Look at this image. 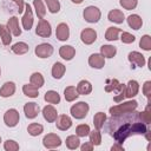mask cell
I'll return each mask as SVG.
<instances>
[{
	"instance_id": "cell-1",
	"label": "cell",
	"mask_w": 151,
	"mask_h": 151,
	"mask_svg": "<svg viewBox=\"0 0 151 151\" xmlns=\"http://www.w3.org/2000/svg\"><path fill=\"white\" fill-rule=\"evenodd\" d=\"M109 133L114 138L116 143L123 144L126 138L134 134H144L147 131L146 124L139 118V112H129L112 116L106 126Z\"/></svg>"
},
{
	"instance_id": "cell-2",
	"label": "cell",
	"mask_w": 151,
	"mask_h": 151,
	"mask_svg": "<svg viewBox=\"0 0 151 151\" xmlns=\"http://www.w3.org/2000/svg\"><path fill=\"white\" fill-rule=\"evenodd\" d=\"M106 83H107V85L105 86V91L106 92L114 91L117 93V96L113 97V100L116 103H120L125 98V85L120 84L117 79H109Z\"/></svg>"
},
{
	"instance_id": "cell-3",
	"label": "cell",
	"mask_w": 151,
	"mask_h": 151,
	"mask_svg": "<svg viewBox=\"0 0 151 151\" xmlns=\"http://www.w3.org/2000/svg\"><path fill=\"white\" fill-rule=\"evenodd\" d=\"M137 106H138L137 100H129V101H125V103H122V104H118L116 106L110 107L109 111H110L111 116H117V114L132 112V111H134L137 109Z\"/></svg>"
},
{
	"instance_id": "cell-4",
	"label": "cell",
	"mask_w": 151,
	"mask_h": 151,
	"mask_svg": "<svg viewBox=\"0 0 151 151\" xmlns=\"http://www.w3.org/2000/svg\"><path fill=\"white\" fill-rule=\"evenodd\" d=\"M90 111V106L85 101H78L77 104L72 105L70 109V113L76 119H84Z\"/></svg>"
},
{
	"instance_id": "cell-5",
	"label": "cell",
	"mask_w": 151,
	"mask_h": 151,
	"mask_svg": "<svg viewBox=\"0 0 151 151\" xmlns=\"http://www.w3.org/2000/svg\"><path fill=\"white\" fill-rule=\"evenodd\" d=\"M83 17H84L85 21L91 22V24H94V22H98L99 21L100 17H101V12L96 6H87L84 9V12H83Z\"/></svg>"
},
{
	"instance_id": "cell-6",
	"label": "cell",
	"mask_w": 151,
	"mask_h": 151,
	"mask_svg": "<svg viewBox=\"0 0 151 151\" xmlns=\"http://www.w3.org/2000/svg\"><path fill=\"white\" fill-rule=\"evenodd\" d=\"M19 119H20V114L15 109H9L4 114V123L8 127L17 126V124L19 123Z\"/></svg>"
},
{
	"instance_id": "cell-7",
	"label": "cell",
	"mask_w": 151,
	"mask_h": 151,
	"mask_svg": "<svg viewBox=\"0 0 151 151\" xmlns=\"http://www.w3.org/2000/svg\"><path fill=\"white\" fill-rule=\"evenodd\" d=\"M35 33H37V35H39L41 38L51 37V33H52L51 24L45 19H39V22H38L37 28H35Z\"/></svg>"
},
{
	"instance_id": "cell-8",
	"label": "cell",
	"mask_w": 151,
	"mask_h": 151,
	"mask_svg": "<svg viewBox=\"0 0 151 151\" xmlns=\"http://www.w3.org/2000/svg\"><path fill=\"white\" fill-rule=\"evenodd\" d=\"M42 145L46 149H55L61 145V139L55 133H47L42 138Z\"/></svg>"
},
{
	"instance_id": "cell-9",
	"label": "cell",
	"mask_w": 151,
	"mask_h": 151,
	"mask_svg": "<svg viewBox=\"0 0 151 151\" xmlns=\"http://www.w3.org/2000/svg\"><path fill=\"white\" fill-rule=\"evenodd\" d=\"M35 52V55L38 58H41V59H45V58H48L52 55L53 53V46L51 44H47V42H42L40 45H38L34 50Z\"/></svg>"
},
{
	"instance_id": "cell-10",
	"label": "cell",
	"mask_w": 151,
	"mask_h": 151,
	"mask_svg": "<svg viewBox=\"0 0 151 151\" xmlns=\"http://www.w3.org/2000/svg\"><path fill=\"white\" fill-rule=\"evenodd\" d=\"M25 14L22 15L21 22H22V27L26 31H29L33 26V12L32 8L29 6V4H25Z\"/></svg>"
},
{
	"instance_id": "cell-11",
	"label": "cell",
	"mask_w": 151,
	"mask_h": 151,
	"mask_svg": "<svg viewBox=\"0 0 151 151\" xmlns=\"http://www.w3.org/2000/svg\"><path fill=\"white\" fill-rule=\"evenodd\" d=\"M80 39L85 45H91L97 40V32L93 28H84L80 33Z\"/></svg>"
},
{
	"instance_id": "cell-12",
	"label": "cell",
	"mask_w": 151,
	"mask_h": 151,
	"mask_svg": "<svg viewBox=\"0 0 151 151\" xmlns=\"http://www.w3.org/2000/svg\"><path fill=\"white\" fill-rule=\"evenodd\" d=\"M24 112H25L26 118H28V119H34V118L39 114L40 107H39V105H38L37 103H33V101L26 103V104L24 105Z\"/></svg>"
},
{
	"instance_id": "cell-13",
	"label": "cell",
	"mask_w": 151,
	"mask_h": 151,
	"mask_svg": "<svg viewBox=\"0 0 151 151\" xmlns=\"http://www.w3.org/2000/svg\"><path fill=\"white\" fill-rule=\"evenodd\" d=\"M88 65L93 68L100 70L105 66V58L100 53H93L88 57Z\"/></svg>"
},
{
	"instance_id": "cell-14",
	"label": "cell",
	"mask_w": 151,
	"mask_h": 151,
	"mask_svg": "<svg viewBox=\"0 0 151 151\" xmlns=\"http://www.w3.org/2000/svg\"><path fill=\"white\" fill-rule=\"evenodd\" d=\"M55 37H57V39L60 40V41H66V40L70 38V28H68L67 24L60 22V24L57 26Z\"/></svg>"
},
{
	"instance_id": "cell-15",
	"label": "cell",
	"mask_w": 151,
	"mask_h": 151,
	"mask_svg": "<svg viewBox=\"0 0 151 151\" xmlns=\"http://www.w3.org/2000/svg\"><path fill=\"white\" fill-rule=\"evenodd\" d=\"M139 91V84L137 80H129L125 85V97L126 98H133L138 94Z\"/></svg>"
},
{
	"instance_id": "cell-16",
	"label": "cell",
	"mask_w": 151,
	"mask_h": 151,
	"mask_svg": "<svg viewBox=\"0 0 151 151\" xmlns=\"http://www.w3.org/2000/svg\"><path fill=\"white\" fill-rule=\"evenodd\" d=\"M55 125H57V127L59 130L66 131V130H68L72 126V119L67 114H60L55 119Z\"/></svg>"
},
{
	"instance_id": "cell-17",
	"label": "cell",
	"mask_w": 151,
	"mask_h": 151,
	"mask_svg": "<svg viewBox=\"0 0 151 151\" xmlns=\"http://www.w3.org/2000/svg\"><path fill=\"white\" fill-rule=\"evenodd\" d=\"M42 116H44V119L47 120L48 123H54L58 117V112L53 105H46L42 109Z\"/></svg>"
},
{
	"instance_id": "cell-18",
	"label": "cell",
	"mask_w": 151,
	"mask_h": 151,
	"mask_svg": "<svg viewBox=\"0 0 151 151\" xmlns=\"http://www.w3.org/2000/svg\"><path fill=\"white\" fill-rule=\"evenodd\" d=\"M127 59H129V61L131 64H133V65H136L138 67H143L145 65V58H144V55L142 53L137 52V51L130 52L129 55H127Z\"/></svg>"
},
{
	"instance_id": "cell-19",
	"label": "cell",
	"mask_w": 151,
	"mask_h": 151,
	"mask_svg": "<svg viewBox=\"0 0 151 151\" xmlns=\"http://www.w3.org/2000/svg\"><path fill=\"white\" fill-rule=\"evenodd\" d=\"M59 55L65 60H72L76 55V48L71 45H64L59 48Z\"/></svg>"
},
{
	"instance_id": "cell-20",
	"label": "cell",
	"mask_w": 151,
	"mask_h": 151,
	"mask_svg": "<svg viewBox=\"0 0 151 151\" xmlns=\"http://www.w3.org/2000/svg\"><path fill=\"white\" fill-rule=\"evenodd\" d=\"M14 92H15V84L13 81H6L0 88V97L8 98V97L13 96Z\"/></svg>"
},
{
	"instance_id": "cell-21",
	"label": "cell",
	"mask_w": 151,
	"mask_h": 151,
	"mask_svg": "<svg viewBox=\"0 0 151 151\" xmlns=\"http://www.w3.org/2000/svg\"><path fill=\"white\" fill-rule=\"evenodd\" d=\"M107 19L110 21H112V22H116V24H123L124 20H125V15H124V13L120 9L114 8V9H111L109 12Z\"/></svg>"
},
{
	"instance_id": "cell-22",
	"label": "cell",
	"mask_w": 151,
	"mask_h": 151,
	"mask_svg": "<svg viewBox=\"0 0 151 151\" xmlns=\"http://www.w3.org/2000/svg\"><path fill=\"white\" fill-rule=\"evenodd\" d=\"M7 27L9 28L11 33L14 35V37H19L21 34V28L19 27V20L17 17H12L8 19L7 21Z\"/></svg>"
},
{
	"instance_id": "cell-23",
	"label": "cell",
	"mask_w": 151,
	"mask_h": 151,
	"mask_svg": "<svg viewBox=\"0 0 151 151\" xmlns=\"http://www.w3.org/2000/svg\"><path fill=\"white\" fill-rule=\"evenodd\" d=\"M77 92L79 93V96H86V94H90L92 92V85L88 80H80L77 85Z\"/></svg>"
},
{
	"instance_id": "cell-24",
	"label": "cell",
	"mask_w": 151,
	"mask_h": 151,
	"mask_svg": "<svg viewBox=\"0 0 151 151\" xmlns=\"http://www.w3.org/2000/svg\"><path fill=\"white\" fill-rule=\"evenodd\" d=\"M0 38L4 45H9L12 42V33L9 31V28L7 27V25H2L0 24Z\"/></svg>"
},
{
	"instance_id": "cell-25",
	"label": "cell",
	"mask_w": 151,
	"mask_h": 151,
	"mask_svg": "<svg viewBox=\"0 0 151 151\" xmlns=\"http://www.w3.org/2000/svg\"><path fill=\"white\" fill-rule=\"evenodd\" d=\"M65 72H66V67H65L64 64L58 63V61L53 64V66H52V76H53V78L61 79L63 76L65 74Z\"/></svg>"
},
{
	"instance_id": "cell-26",
	"label": "cell",
	"mask_w": 151,
	"mask_h": 151,
	"mask_svg": "<svg viewBox=\"0 0 151 151\" xmlns=\"http://www.w3.org/2000/svg\"><path fill=\"white\" fill-rule=\"evenodd\" d=\"M126 20H127L129 26L131 28H133V29H139L142 27V25H143V20L138 14H131V15L127 17Z\"/></svg>"
},
{
	"instance_id": "cell-27",
	"label": "cell",
	"mask_w": 151,
	"mask_h": 151,
	"mask_svg": "<svg viewBox=\"0 0 151 151\" xmlns=\"http://www.w3.org/2000/svg\"><path fill=\"white\" fill-rule=\"evenodd\" d=\"M11 48H12V52H13V53H15V54H18V55L25 54V53H27V52H28V50H29L28 45H27L26 42H24V41L15 42Z\"/></svg>"
},
{
	"instance_id": "cell-28",
	"label": "cell",
	"mask_w": 151,
	"mask_h": 151,
	"mask_svg": "<svg viewBox=\"0 0 151 151\" xmlns=\"http://www.w3.org/2000/svg\"><path fill=\"white\" fill-rule=\"evenodd\" d=\"M22 92L25 96L29 97V98H37L39 96V91H38V87L32 85L31 83L29 84H26L22 86Z\"/></svg>"
},
{
	"instance_id": "cell-29",
	"label": "cell",
	"mask_w": 151,
	"mask_h": 151,
	"mask_svg": "<svg viewBox=\"0 0 151 151\" xmlns=\"http://www.w3.org/2000/svg\"><path fill=\"white\" fill-rule=\"evenodd\" d=\"M64 96H65V99L66 101H74L78 97H79V93L77 92V88L74 86H67L65 90H64Z\"/></svg>"
},
{
	"instance_id": "cell-30",
	"label": "cell",
	"mask_w": 151,
	"mask_h": 151,
	"mask_svg": "<svg viewBox=\"0 0 151 151\" xmlns=\"http://www.w3.org/2000/svg\"><path fill=\"white\" fill-rule=\"evenodd\" d=\"M33 6L35 9V14L39 19H44L46 15V7L41 0H33Z\"/></svg>"
},
{
	"instance_id": "cell-31",
	"label": "cell",
	"mask_w": 151,
	"mask_h": 151,
	"mask_svg": "<svg viewBox=\"0 0 151 151\" xmlns=\"http://www.w3.org/2000/svg\"><path fill=\"white\" fill-rule=\"evenodd\" d=\"M44 99L45 101L50 103V104H59L60 103V96L57 91H53V90H50L45 93L44 96Z\"/></svg>"
},
{
	"instance_id": "cell-32",
	"label": "cell",
	"mask_w": 151,
	"mask_h": 151,
	"mask_svg": "<svg viewBox=\"0 0 151 151\" xmlns=\"http://www.w3.org/2000/svg\"><path fill=\"white\" fill-rule=\"evenodd\" d=\"M117 53V48L112 45H103L100 47V54L104 58H113Z\"/></svg>"
},
{
	"instance_id": "cell-33",
	"label": "cell",
	"mask_w": 151,
	"mask_h": 151,
	"mask_svg": "<svg viewBox=\"0 0 151 151\" xmlns=\"http://www.w3.org/2000/svg\"><path fill=\"white\" fill-rule=\"evenodd\" d=\"M106 122V114L104 112H97L93 117V125L96 129L100 130L104 127V124Z\"/></svg>"
},
{
	"instance_id": "cell-34",
	"label": "cell",
	"mask_w": 151,
	"mask_h": 151,
	"mask_svg": "<svg viewBox=\"0 0 151 151\" xmlns=\"http://www.w3.org/2000/svg\"><path fill=\"white\" fill-rule=\"evenodd\" d=\"M29 83L39 88V87L44 86L45 79H44V77H42V74H41L40 72H34V73H32L31 77H29Z\"/></svg>"
},
{
	"instance_id": "cell-35",
	"label": "cell",
	"mask_w": 151,
	"mask_h": 151,
	"mask_svg": "<svg viewBox=\"0 0 151 151\" xmlns=\"http://www.w3.org/2000/svg\"><path fill=\"white\" fill-rule=\"evenodd\" d=\"M66 146L70 150H76L80 146V139L77 134H71L66 138Z\"/></svg>"
},
{
	"instance_id": "cell-36",
	"label": "cell",
	"mask_w": 151,
	"mask_h": 151,
	"mask_svg": "<svg viewBox=\"0 0 151 151\" xmlns=\"http://www.w3.org/2000/svg\"><path fill=\"white\" fill-rule=\"evenodd\" d=\"M120 32H122V29L118 27H109L105 32V39L109 41H114L118 39V34Z\"/></svg>"
},
{
	"instance_id": "cell-37",
	"label": "cell",
	"mask_w": 151,
	"mask_h": 151,
	"mask_svg": "<svg viewBox=\"0 0 151 151\" xmlns=\"http://www.w3.org/2000/svg\"><path fill=\"white\" fill-rule=\"evenodd\" d=\"M42 131H44V126H42L41 124H39V123H32V124H29L28 127H27V132H28L32 137L39 136Z\"/></svg>"
},
{
	"instance_id": "cell-38",
	"label": "cell",
	"mask_w": 151,
	"mask_h": 151,
	"mask_svg": "<svg viewBox=\"0 0 151 151\" xmlns=\"http://www.w3.org/2000/svg\"><path fill=\"white\" fill-rule=\"evenodd\" d=\"M88 136H90V142L93 144V146H98V145L101 144V133L98 129H96L93 131H90Z\"/></svg>"
},
{
	"instance_id": "cell-39",
	"label": "cell",
	"mask_w": 151,
	"mask_h": 151,
	"mask_svg": "<svg viewBox=\"0 0 151 151\" xmlns=\"http://www.w3.org/2000/svg\"><path fill=\"white\" fill-rule=\"evenodd\" d=\"M139 118L143 123L145 124H150L151 123V110H150V103H147L146 107L144 111L139 112Z\"/></svg>"
},
{
	"instance_id": "cell-40",
	"label": "cell",
	"mask_w": 151,
	"mask_h": 151,
	"mask_svg": "<svg viewBox=\"0 0 151 151\" xmlns=\"http://www.w3.org/2000/svg\"><path fill=\"white\" fill-rule=\"evenodd\" d=\"M44 1L47 5V8L52 14L58 13L60 11V2L58 0H44Z\"/></svg>"
},
{
	"instance_id": "cell-41",
	"label": "cell",
	"mask_w": 151,
	"mask_h": 151,
	"mask_svg": "<svg viewBox=\"0 0 151 151\" xmlns=\"http://www.w3.org/2000/svg\"><path fill=\"white\" fill-rule=\"evenodd\" d=\"M139 47L143 48L144 51H150L151 50V37L149 34H145L140 38L139 40Z\"/></svg>"
},
{
	"instance_id": "cell-42",
	"label": "cell",
	"mask_w": 151,
	"mask_h": 151,
	"mask_svg": "<svg viewBox=\"0 0 151 151\" xmlns=\"http://www.w3.org/2000/svg\"><path fill=\"white\" fill-rule=\"evenodd\" d=\"M90 131H91V129L87 124H80L76 129V134L78 137H86V136H88Z\"/></svg>"
},
{
	"instance_id": "cell-43",
	"label": "cell",
	"mask_w": 151,
	"mask_h": 151,
	"mask_svg": "<svg viewBox=\"0 0 151 151\" xmlns=\"http://www.w3.org/2000/svg\"><path fill=\"white\" fill-rule=\"evenodd\" d=\"M119 4L123 8L130 11V9H134L137 7L138 0H119Z\"/></svg>"
},
{
	"instance_id": "cell-44",
	"label": "cell",
	"mask_w": 151,
	"mask_h": 151,
	"mask_svg": "<svg viewBox=\"0 0 151 151\" xmlns=\"http://www.w3.org/2000/svg\"><path fill=\"white\" fill-rule=\"evenodd\" d=\"M4 149H5L6 151H17V150H19V144H18L15 140L7 139V140L4 143Z\"/></svg>"
},
{
	"instance_id": "cell-45",
	"label": "cell",
	"mask_w": 151,
	"mask_h": 151,
	"mask_svg": "<svg viewBox=\"0 0 151 151\" xmlns=\"http://www.w3.org/2000/svg\"><path fill=\"white\" fill-rule=\"evenodd\" d=\"M122 33V35H120V40H122V42H124V44H131V42H133L134 40H136V37L134 35H132L131 33H129V32H120Z\"/></svg>"
},
{
	"instance_id": "cell-46",
	"label": "cell",
	"mask_w": 151,
	"mask_h": 151,
	"mask_svg": "<svg viewBox=\"0 0 151 151\" xmlns=\"http://www.w3.org/2000/svg\"><path fill=\"white\" fill-rule=\"evenodd\" d=\"M143 93L145 94V97L147 98V103H150V96H151V81L146 80L143 85Z\"/></svg>"
},
{
	"instance_id": "cell-47",
	"label": "cell",
	"mask_w": 151,
	"mask_h": 151,
	"mask_svg": "<svg viewBox=\"0 0 151 151\" xmlns=\"http://www.w3.org/2000/svg\"><path fill=\"white\" fill-rule=\"evenodd\" d=\"M11 1H13L17 5V8H18L17 11L19 12V14L24 12V9H25V2H24V0H11Z\"/></svg>"
},
{
	"instance_id": "cell-48",
	"label": "cell",
	"mask_w": 151,
	"mask_h": 151,
	"mask_svg": "<svg viewBox=\"0 0 151 151\" xmlns=\"http://www.w3.org/2000/svg\"><path fill=\"white\" fill-rule=\"evenodd\" d=\"M81 151H92L93 150V144L91 142H87V143H84L81 146H80Z\"/></svg>"
},
{
	"instance_id": "cell-49",
	"label": "cell",
	"mask_w": 151,
	"mask_h": 151,
	"mask_svg": "<svg viewBox=\"0 0 151 151\" xmlns=\"http://www.w3.org/2000/svg\"><path fill=\"white\" fill-rule=\"evenodd\" d=\"M111 151H124V147H123L122 144L116 143V144H113V145L111 146Z\"/></svg>"
},
{
	"instance_id": "cell-50",
	"label": "cell",
	"mask_w": 151,
	"mask_h": 151,
	"mask_svg": "<svg viewBox=\"0 0 151 151\" xmlns=\"http://www.w3.org/2000/svg\"><path fill=\"white\" fill-rule=\"evenodd\" d=\"M71 1H72L73 4H77V5H79V4H81L84 0H71Z\"/></svg>"
},
{
	"instance_id": "cell-51",
	"label": "cell",
	"mask_w": 151,
	"mask_h": 151,
	"mask_svg": "<svg viewBox=\"0 0 151 151\" xmlns=\"http://www.w3.org/2000/svg\"><path fill=\"white\" fill-rule=\"evenodd\" d=\"M0 143H1V137H0Z\"/></svg>"
},
{
	"instance_id": "cell-52",
	"label": "cell",
	"mask_w": 151,
	"mask_h": 151,
	"mask_svg": "<svg viewBox=\"0 0 151 151\" xmlns=\"http://www.w3.org/2000/svg\"><path fill=\"white\" fill-rule=\"evenodd\" d=\"M0 74H1V68H0Z\"/></svg>"
}]
</instances>
